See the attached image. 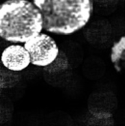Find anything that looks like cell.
<instances>
[{
	"mask_svg": "<svg viewBox=\"0 0 125 126\" xmlns=\"http://www.w3.org/2000/svg\"><path fill=\"white\" fill-rule=\"evenodd\" d=\"M43 31L42 16L29 0H5L0 5V37L10 44H22Z\"/></svg>",
	"mask_w": 125,
	"mask_h": 126,
	"instance_id": "2",
	"label": "cell"
},
{
	"mask_svg": "<svg viewBox=\"0 0 125 126\" xmlns=\"http://www.w3.org/2000/svg\"><path fill=\"white\" fill-rule=\"evenodd\" d=\"M43 19V31L57 36H70L89 23L93 0H32Z\"/></svg>",
	"mask_w": 125,
	"mask_h": 126,
	"instance_id": "1",
	"label": "cell"
},
{
	"mask_svg": "<svg viewBox=\"0 0 125 126\" xmlns=\"http://www.w3.org/2000/svg\"><path fill=\"white\" fill-rule=\"evenodd\" d=\"M30 58L31 64L45 68L53 63L60 51L56 42L49 33L43 31L23 44Z\"/></svg>",
	"mask_w": 125,
	"mask_h": 126,
	"instance_id": "3",
	"label": "cell"
},
{
	"mask_svg": "<svg viewBox=\"0 0 125 126\" xmlns=\"http://www.w3.org/2000/svg\"><path fill=\"white\" fill-rule=\"evenodd\" d=\"M69 66V63L68 57L65 53L60 51L56 59L49 66L43 68V70L49 74H56L67 70Z\"/></svg>",
	"mask_w": 125,
	"mask_h": 126,
	"instance_id": "7",
	"label": "cell"
},
{
	"mask_svg": "<svg viewBox=\"0 0 125 126\" xmlns=\"http://www.w3.org/2000/svg\"><path fill=\"white\" fill-rule=\"evenodd\" d=\"M110 61L114 70L125 79V34L112 44L110 49Z\"/></svg>",
	"mask_w": 125,
	"mask_h": 126,
	"instance_id": "5",
	"label": "cell"
},
{
	"mask_svg": "<svg viewBox=\"0 0 125 126\" xmlns=\"http://www.w3.org/2000/svg\"><path fill=\"white\" fill-rule=\"evenodd\" d=\"M2 66L9 70L21 72L31 64L29 53L22 44H10L1 54Z\"/></svg>",
	"mask_w": 125,
	"mask_h": 126,
	"instance_id": "4",
	"label": "cell"
},
{
	"mask_svg": "<svg viewBox=\"0 0 125 126\" xmlns=\"http://www.w3.org/2000/svg\"><path fill=\"white\" fill-rule=\"evenodd\" d=\"M20 72L9 70L2 66L0 76V88L2 90L10 89L18 85L21 80Z\"/></svg>",
	"mask_w": 125,
	"mask_h": 126,
	"instance_id": "6",
	"label": "cell"
}]
</instances>
